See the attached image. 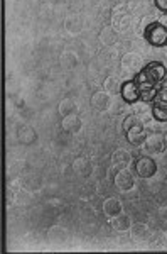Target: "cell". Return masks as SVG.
I'll return each mask as SVG.
<instances>
[{
    "label": "cell",
    "mask_w": 167,
    "mask_h": 254,
    "mask_svg": "<svg viewBox=\"0 0 167 254\" xmlns=\"http://www.w3.org/2000/svg\"><path fill=\"white\" fill-rule=\"evenodd\" d=\"M120 88L122 83L117 76H107V80L103 81V90L108 93V95H120Z\"/></svg>",
    "instance_id": "44dd1931"
},
{
    "label": "cell",
    "mask_w": 167,
    "mask_h": 254,
    "mask_svg": "<svg viewBox=\"0 0 167 254\" xmlns=\"http://www.w3.org/2000/svg\"><path fill=\"white\" fill-rule=\"evenodd\" d=\"M162 90H166V92H167V76H166V78H164V81H162Z\"/></svg>",
    "instance_id": "d6a6232c"
},
{
    "label": "cell",
    "mask_w": 167,
    "mask_h": 254,
    "mask_svg": "<svg viewBox=\"0 0 167 254\" xmlns=\"http://www.w3.org/2000/svg\"><path fill=\"white\" fill-rule=\"evenodd\" d=\"M152 117L159 122H167V102L162 100L152 102Z\"/></svg>",
    "instance_id": "ffe728a7"
},
{
    "label": "cell",
    "mask_w": 167,
    "mask_h": 254,
    "mask_svg": "<svg viewBox=\"0 0 167 254\" xmlns=\"http://www.w3.org/2000/svg\"><path fill=\"white\" fill-rule=\"evenodd\" d=\"M120 66L124 69L125 75H132L133 78H135L137 73L144 68L142 66V58L138 55H135V53H127V55L122 56Z\"/></svg>",
    "instance_id": "5b68a950"
},
{
    "label": "cell",
    "mask_w": 167,
    "mask_h": 254,
    "mask_svg": "<svg viewBox=\"0 0 167 254\" xmlns=\"http://www.w3.org/2000/svg\"><path fill=\"white\" fill-rule=\"evenodd\" d=\"M61 127H63L66 132L69 134H75L78 132V130L81 129V119L76 112L69 114V116H64L63 121H61Z\"/></svg>",
    "instance_id": "9a60e30c"
},
{
    "label": "cell",
    "mask_w": 167,
    "mask_h": 254,
    "mask_svg": "<svg viewBox=\"0 0 167 254\" xmlns=\"http://www.w3.org/2000/svg\"><path fill=\"white\" fill-rule=\"evenodd\" d=\"M59 114L61 116H69V114H73V112H76V102L73 100V98H64V100H61L59 102Z\"/></svg>",
    "instance_id": "cb8c5ba5"
},
{
    "label": "cell",
    "mask_w": 167,
    "mask_h": 254,
    "mask_svg": "<svg viewBox=\"0 0 167 254\" xmlns=\"http://www.w3.org/2000/svg\"><path fill=\"white\" fill-rule=\"evenodd\" d=\"M144 146L145 149L150 151V153H164L166 151V137H164V132H150L147 134L144 141Z\"/></svg>",
    "instance_id": "ba28073f"
},
{
    "label": "cell",
    "mask_w": 167,
    "mask_h": 254,
    "mask_svg": "<svg viewBox=\"0 0 167 254\" xmlns=\"http://www.w3.org/2000/svg\"><path fill=\"white\" fill-rule=\"evenodd\" d=\"M133 114H135L142 122L149 121V119H152V104L142 102V100L135 102V104H133Z\"/></svg>",
    "instance_id": "e0dca14e"
},
{
    "label": "cell",
    "mask_w": 167,
    "mask_h": 254,
    "mask_svg": "<svg viewBox=\"0 0 167 254\" xmlns=\"http://www.w3.org/2000/svg\"><path fill=\"white\" fill-rule=\"evenodd\" d=\"M157 22H159V24H162V26H164V27H166V29H167V14H164V15H161V17H159V19H157Z\"/></svg>",
    "instance_id": "1f68e13d"
},
{
    "label": "cell",
    "mask_w": 167,
    "mask_h": 254,
    "mask_svg": "<svg viewBox=\"0 0 167 254\" xmlns=\"http://www.w3.org/2000/svg\"><path fill=\"white\" fill-rule=\"evenodd\" d=\"M66 29L68 32H71V34H78L83 29V20L78 14H73V15H68L66 17Z\"/></svg>",
    "instance_id": "7402d4cb"
},
{
    "label": "cell",
    "mask_w": 167,
    "mask_h": 254,
    "mask_svg": "<svg viewBox=\"0 0 167 254\" xmlns=\"http://www.w3.org/2000/svg\"><path fill=\"white\" fill-rule=\"evenodd\" d=\"M144 127H145V130H147V134H150V132H162V122L156 121L154 117L149 119V121H145Z\"/></svg>",
    "instance_id": "4316f807"
},
{
    "label": "cell",
    "mask_w": 167,
    "mask_h": 254,
    "mask_svg": "<svg viewBox=\"0 0 167 254\" xmlns=\"http://www.w3.org/2000/svg\"><path fill=\"white\" fill-rule=\"evenodd\" d=\"M110 95L105 90H100V92H95L91 95V107L96 110V112H105V110L110 109Z\"/></svg>",
    "instance_id": "30bf717a"
},
{
    "label": "cell",
    "mask_w": 167,
    "mask_h": 254,
    "mask_svg": "<svg viewBox=\"0 0 167 254\" xmlns=\"http://www.w3.org/2000/svg\"><path fill=\"white\" fill-rule=\"evenodd\" d=\"M164 137H166V149H167V132L164 134Z\"/></svg>",
    "instance_id": "836d02e7"
},
{
    "label": "cell",
    "mask_w": 167,
    "mask_h": 254,
    "mask_svg": "<svg viewBox=\"0 0 167 254\" xmlns=\"http://www.w3.org/2000/svg\"><path fill=\"white\" fill-rule=\"evenodd\" d=\"M167 76V68L159 61H154V63L145 64L144 68L135 75V80L138 88H147V87H154L156 88L157 85H161L164 78Z\"/></svg>",
    "instance_id": "6da1fadb"
},
{
    "label": "cell",
    "mask_w": 167,
    "mask_h": 254,
    "mask_svg": "<svg viewBox=\"0 0 167 254\" xmlns=\"http://www.w3.org/2000/svg\"><path fill=\"white\" fill-rule=\"evenodd\" d=\"M73 171H75L78 176H81V178H88V176H91V173H93V165L89 163L88 158L80 156L73 161Z\"/></svg>",
    "instance_id": "7c38bea8"
},
{
    "label": "cell",
    "mask_w": 167,
    "mask_h": 254,
    "mask_svg": "<svg viewBox=\"0 0 167 254\" xmlns=\"http://www.w3.org/2000/svg\"><path fill=\"white\" fill-rule=\"evenodd\" d=\"M120 95L130 105H133L135 102L140 100V88H138L137 81L135 80L124 81V83H122V88H120Z\"/></svg>",
    "instance_id": "52a82bcc"
},
{
    "label": "cell",
    "mask_w": 167,
    "mask_h": 254,
    "mask_svg": "<svg viewBox=\"0 0 167 254\" xmlns=\"http://www.w3.org/2000/svg\"><path fill=\"white\" fill-rule=\"evenodd\" d=\"M122 212H124V205H122L120 198H117V196H108L103 202V214L110 217V219L122 214Z\"/></svg>",
    "instance_id": "5bb4252c"
},
{
    "label": "cell",
    "mask_w": 167,
    "mask_h": 254,
    "mask_svg": "<svg viewBox=\"0 0 167 254\" xmlns=\"http://www.w3.org/2000/svg\"><path fill=\"white\" fill-rule=\"evenodd\" d=\"M125 134H127V141L132 146L144 144L145 137H147V130H145V127H144V122H137V124H133L128 130H125Z\"/></svg>",
    "instance_id": "9c48e42d"
},
{
    "label": "cell",
    "mask_w": 167,
    "mask_h": 254,
    "mask_svg": "<svg viewBox=\"0 0 167 254\" xmlns=\"http://www.w3.org/2000/svg\"><path fill=\"white\" fill-rule=\"evenodd\" d=\"M130 237H132V241L133 243H138V244H142V243H145V241L150 237V231H149V227L145 224H133L132 227H130Z\"/></svg>",
    "instance_id": "4fadbf2b"
},
{
    "label": "cell",
    "mask_w": 167,
    "mask_h": 254,
    "mask_svg": "<svg viewBox=\"0 0 167 254\" xmlns=\"http://www.w3.org/2000/svg\"><path fill=\"white\" fill-rule=\"evenodd\" d=\"M157 95V90L154 87H147V88H140V100L142 102H149V104H152L154 98Z\"/></svg>",
    "instance_id": "484cf974"
},
{
    "label": "cell",
    "mask_w": 167,
    "mask_h": 254,
    "mask_svg": "<svg viewBox=\"0 0 167 254\" xmlns=\"http://www.w3.org/2000/svg\"><path fill=\"white\" fill-rule=\"evenodd\" d=\"M115 168V166H113ZM113 183L118 188V191H130L133 188V176L130 173L128 166L125 168H115V175H113Z\"/></svg>",
    "instance_id": "3957f363"
},
{
    "label": "cell",
    "mask_w": 167,
    "mask_h": 254,
    "mask_svg": "<svg viewBox=\"0 0 167 254\" xmlns=\"http://www.w3.org/2000/svg\"><path fill=\"white\" fill-rule=\"evenodd\" d=\"M132 163V154L125 149H117L112 154V166L115 168H125Z\"/></svg>",
    "instance_id": "ac0fdd59"
},
{
    "label": "cell",
    "mask_w": 167,
    "mask_h": 254,
    "mask_svg": "<svg viewBox=\"0 0 167 254\" xmlns=\"http://www.w3.org/2000/svg\"><path fill=\"white\" fill-rule=\"evenodd\" d=\"M125 104H127V102H125L124 98H122L120 102H117L115 98H113V102H110V110H112V114H115V116H118V114L124 112Z\"/></svg>",
    "instance_id": "f1b7e54d"
},
{
    "label": "cell",
    "mask_w": 167,
    "mask_h": 254,
    "mask_svg": "<svg viewBox=\"0 0 167 254\" xmlns=\"http://www.w3.org/2000/svg\"><path fill=\"white\" fill-rule=\"evenodd\" d=\"M112 26L117 31H125L132 26V14H128L127 7L118 5L112 12Z\"/></svg>",
    "instance_id": "277c9868"
},
{
    "label": "cell",
    "mask_w": 167,
    "mask_h": 254,
    "mask_svg": "<svg viewBox=\"0 0 167 254\" xmlns=\"http://www.w3.org/2000/svg\"><path fill=\"white\" fill-rule=\"evenodd\" d=\"M100 41H101V44H103V46L113 48L117 44V41H118V31L113 26L103 27L101 32H100Z\"/></svg>",
    "instance_id": "2e32d148"
},
{
    "label": "cell",
    "mask_w": 167,
    "mask_h": 254,
    "mask_svg": "<svg viewBox=\"0 0 167 254\" xmlns=\"http://www.w3.org/2000/svg\"><path fill=\"white\" fill-rule=\"evenodd\" d=\"M137 122H142V121L135 116V114H130V116H127L124 119V124H122L124 126V130H128L130 127H132L133 124H137Z\"/></svg>",
    "instance_id": "f546056e"
},
{
    "label": "cell",
    "mask_w": 167,
    "mask_h": 254,
    "mask_svg": "<svg viewBox=\"0 0 167 254\" xmlns=\"http://www.w3.org/2000/svg\"><path fill=\"white\" fill-rule=\"evenodd\" d=\"M144 38L149 41L152 46L156 48H164L167 46V29L162 24L159 22H154L145 29L144 32Z\"/></svg>",
    "instance_id": "7a4b0ae2"
},
{
    "label": "cell",
    "mask_w": 167,
    "mask_h": 254,
    "mask_svg": "<svg viewBox=\"0 0 167 254\" xmlns=\"http://www.w3.org/2000/svg\"><path fill=\"white\" fill-rule=\"evenodd\" d=\"M17 139H19V142L29 146V144H32V142H36L38 134H36V130L32 129L31 126H20L17 129Z\"/></svg>",
    "instance_id": "d6986e66"
},
{
    "label": "cell",
    "mask_w": 167,
    "mask_h": 254,
    "mask_svg": "<svg viewBox=\"0 0 167 254\" xmlns=\"http://www.w3.org/2000/svg\"><path fill=\"white\" fill-rule=\"evenodd\" d=\"M154 22H157V17H154V15H145V17L142 19L140 22H138V29H137V32H138V34L144 36L145 29H147L150 24H154Z\"/></svg>",
    "instance_id": "83f0119b"
},
{
    "label": "cell",
    "mask_w": 167,
    "mask_h": 254,
    "mask_svg": "<svg viewBox=\"0 0 167 254\" xmlns=\"http://www.w3.org/2000/svg\"><path fill=\"white\" fill-rule=\"evenodd\" d=\"M154 3L161 12H167V0H154Z\"/></svg>",
    "instance_id": "4dcf8cb0"
},
{
    "label": "cell",
    "mask_w": 167,
    "mask_h": 254,
    "mask_svg": "<svg viewBox=\"0 0 167 254\" xmlns=\"http://www.w3.org/2000/svg\"><path fill=\"white\" fill-rule=\"evenodd\" d=\"M135 173L140 176V178L147 180V178H152L154 175L157 173V165L152 158L149 156H140L135 161Z\"/></svg>",
    "instance_id": "8992f818"
},
{
    "label": "cell",
    "mask_w": 167,
    "mask_h": 254,
    "mask_svg": "<svg viewBox=\"0 0 167 254\" xmlns=\"http://www.w3.org/2000/svg\"><path fill=\"white\" fill-rule=\"evenodd\" d=\"M61 63H63L64 68L71 69V68L76 66V63H78V58H76L75 53L66 51V53H63V56H61Z\"/></svg>",
    "instance_id": "d4e9b609"
},
{
    "label": "cell",
    "mask_w": 167,
    "mask_h": 254,
    "mask_svg": "<svg viewBox=\"0 0 167 254\" xmlns=\"http://www.w3.org/2000/svg\"><path fill=\"white\" fill-rule=\"evenodd\" d=\"M110 225H112V229L115 232H127V231H130V227H132V220H130V217L127 215V214H118V215H115V217H112L110 219Z\"/></svg>",
    "instance_id": "8fae6325"
},
{
    "label": "cell",
    "mask_w": 167,
    "mask_h": 254,
    "mask_svg": "<svg viewBox=\"0 0 167 254\" xmlns=\"http://www.w3.org/2000/svg\"><path fill=\"white\" fill-rule=\"evenodd\" d=\"M47 237H49L51 243H63V241L66 239V231H64V227H61V225H54V227L49 229Z\"/></svg>",
    "instance_id": "603a6c76"
}]
</instances>
